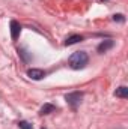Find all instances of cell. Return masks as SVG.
Returning a JSON list of instances; mask_svg holds the SVG:
<instances>
[{
    "mask_svg": "<svg viewBox=\"0 0 128 129\" xmlns=\"http://www.w3.org/2000/svg\"><path fill=\"white\" fill-rule=\"evenodd\" d=\"M18 126H20V129H33L32 125H30L29 122H26V120H21V122L18 123Z\"/></svg>",
    "mask_w": 128,
    "mask_h": 129,
    "instance_id": "9",
    "label": "cell"
},
{
    "mask_svg": "<svg viewBox=\"0 0 128 129\" xmlns=\"http://www.w3.org/2000/svg\"><path fill=\"white\" fill-rule=\"evenodd\" d=\"M56 110V107L53 105V104H44V107L39 110V114L41 116H44V114H50V113H53Z\"/></svg>",
    "mask_w": 128,
    "mask_h": 129,
    "instance_id": "8",
    "label": "cell"
},
{
    "mask_svg": "<svg viewBox=\"0 0 128 129\" xmlns=\"http://www.w3.org/2000/svg\"><path fill=\"white\" fill-rule=\"evenodd\" d=\"M27 75H29V78H32V80H36V81H39V80L45 78V72H44L42 69H36V68H32V69H29V71H27Z\"/></svg>",
    "mask_w": 128,
    "mask_h": 129,
    "instance_id": "3",
    "label": "cell"
},
{
    "mask_svg": "<svg viewBox=\"0 0 128 129\" xmlns=\"http://www.w3.org/2000/svg\"><path fill=\"white\" fill-rule=\"evenodd\" d=\"M113 45H115V42H113L112 39H107V41H102V42L98 45L96 50H98V53H105V51H109Z\"/></svg>",
    "mask_w": 128,
    "mask_h": 129,
    "instance_id": "4",
    "label": "cell"
},
{
    "mask_svg": "<svg viewBox=\"0 0 128 129\" xmlns=\"http://www.w3.org/2000/svg\"><path fill=\"white\" fill-rule=\"evenodd\" d=\"M81 98H83V95H81L80 92H72V93H68V95L65 96V99H66V102H68L74 110H75V108H77V105L80 104Z\"/></svg>",
    "mask_w": 128,
    "mask_h": 129,
    "instance_id": "2",
    "label": "cell"
},
{
    "mask_svg": "<svg viewBox=\"0 0 128 129\" xmlns=\"http://www.w3.org/2000/svg\"><path fill=\"white\" fill-rule=\"evenodd\" d=\"M20 30H21V26L17 21H11V38L14 41L20 36Z\"/></svg>",
    "mask_w": 128,
    "mask_h": 129,
    "instance_id": "5",
    "label": "cell"
},
{
    "mask_svg": "<svg viewBox=\"0 0 128 129\" xmlns=\"http://www.w3.org/2000/svg\"><path fill=\"white\" fill-rule=\"evenodd\" d=\"M115 96L116 98H122V99L128 98V87L127 86H121V87H118L116 92H115Z\"/></svg>",
    "mask_w": 128,
    "mask_h": 129,
    "instance_id": "7",
    "label": "cell"
},
{
    "mask_svg": "<svg viewBox=\"0 0 128 129\" xmlns=\"http://www.w3.org/2000/svg\"><path fill=\"white\" fill-rule=\"evenodd\" d=\"M83 41V36L81 35H72V36H69L66 41H65V45L68 47V45H74V44H77V42H81Z\"/></svg>",
    "mask_w": 128,
    "mask_h": 129,
    "instance_id": "6",
    "label": "cell"
},
{
    "mask_svg": "<svg viewBox=\"0 0 128 129\" xmlns=\"http://www.w3.org/2000/svg\"><path fill=\"white\" fill-rule=\"evenodd\" d=\"M113 20H115V21H121V23H124V21H125V18H124V15H121V14H118V15H115V17H113Z\"/></svg>",
    "mask_w": 128,
    "mask_h": 129,
    "instance_id": "10",
    "label": "cell"
},
{
    "mask_svg": "<svg viewBox=\"0 0 128 129\" xmlns=\"http://www.w3.org/2000/svg\"><path fill=\"white\" fill-rule=\"evenodd\" d=\"M42 129H45V128H42Z\"/></svg>",
    "mask_w": 128,
    "mask_h": 129,
    "instance_id": "11",
    "label": "cell"
},
{
    "mask_svg": "<svg viewBox=\"0 0 128 129\" xmlns=\"http://www.w3.org/2000/svg\"><path fill=\"white\" fill-rule=\"evenodd\" d=\"M88 62H89V57L84 51H75L68 59V64L72 69H83L88 64Z\"/></svg>",
    "mask_w": 128,
    "mask_h": 129,
    "instance_id": "1",
    "label": "cell"
}]
</instances>
